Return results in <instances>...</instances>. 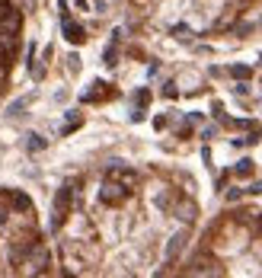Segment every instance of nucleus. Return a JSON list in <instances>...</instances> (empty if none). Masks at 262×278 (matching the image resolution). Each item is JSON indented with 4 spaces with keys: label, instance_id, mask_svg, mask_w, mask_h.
<instances>
[{
    "label": "nucleus",
    "instance_id": "1",
    "mask_svg": "<svg viewBox=\"0 0 262 278\" xmlns=\"http://www.w3.org/2000/svg\"><path fill=\"white\" fill-rule=\"evenodd\" d=\"M128 195H131V189L125 186V182H118V179L112 182V179H109V182L103 186V192H99V199H103L106 205H122Z\"/></svg>",
    "mask_w": 262,
    "mask_h": 278
},
{
    "label": "nucleus",
    "instance_id": "2",
    "mask_svg": "<svg viewBox=\"0 0 262 278\" xmlns=\"http://www.w3.org/2000/svg\"><path fill=\"white\" fill-rule=\"evenodd\" d=\"M71 201H74V189L71 186H61V192H58V199H55V227H61V221L67 218Z\"/></svg>",
    "mask_w": 262,
    "mask_h": 278
},
{
    "label": "nucleus",
    "instance_id": "3",
    "mask_svg": "<svg viewBox=\"0 0 262 278\" xmlns=\"http://www.w3.org/2000/svg\"><path fill=\"white\" fill-rule=\"evenodd\" d=\"M173 211H176V218L183 221V224H192V221H195V214H198V208H195V201H192V199H173Z\"/></svg>",
    "mask_w": 262,
    "mask_h": 278
},
{
    "label": "nucleus",
    "instance_id": "4",
    "mask_svg": "<svg viewBox=\"0 0 262 278\" xmlns=\"http://www.w3.org/2000/svg\"><path fill=\"white\" fill-rule=\"evenodd\" d=\"M64 39H67L71 45H83V42H86L83 26H80V23H71V16H64Z\"/></svg>",
    "mask_w": 262,
    "mask_h": 278
},
{
    "label": "nucleus",
    "instance_id": "5",
    "mask_svg": "<svg viewBox=\"0 0 262 278\" xmlns=\"http://www.w3.org/2000/svg\"><path fill=\"white\" fill-rule=\"evenodd\" d=\"M253 169H256V166H253V160H250V157H243L237 166H233V176H240V179H250Z\"/></svg>",
    "mask_w": 262,
    "mask_h": 278
},
{
    "label": "nucleus",
    "instance_id": "6",
    "mask_svg": "<svg viewBox=\"0 0 262 278\" xmlns=\"http://www.w3.org/2000/svg\"><path fill=\"white\" fill-rule=\"evenodd\" d=\"M80 125H83V115H80V112H71V115H67V125H64V134L77 131Z\"/></svg>",
    "mask_w": 262,
    "mask_h": 278
},
{
    "label": "nucleus",
    "instance_id": "7",
    "mask_svg": "<svg viewBox=\"0 0 262 278\" xmlns=\"http://www.w3.org/2000/svg\"><path fill=\"white\" fill-rule=\"evenodd\" d=\"M230 77H237V80H250V77H253V67H246V64H233V67H230Z\"/></svg>",
    "mask_w": 262,
    "mask_h": 278
},
{
    "label": "nucleus",
    "instance_id": "8",
    "mask_svg": "<svg viewBox=\"0 0 262 278\" xmlns=\"http://www.w3.org/2000/svg\"><path fill=\"white\" fill-rule=\"evenodd\" d=\"M36 99V93H29V96H19V99H13V106H10V112H23L26 106Z\"/></svg>",
    "mask_w": 262,
    "mask_h": 278
},
{
    "label": "nucleus",
    "instance_id": "9",
    "mask_svg": "<svg viewBox=\"0 0 262 278\" xmlns=\"http://www.w3.org/2000/svg\"><path fill=\"white\" fill-rule=\"evenodd\" d=\"M134 103H138V109H147V106H150V90H138Z\"/></svg>",
    "mask_w": 262,
    "mask_h": 278
},
{
    "label": "nucleus",
    "instance_id": "10",
    "mask_svg": "<svg viewBox=\"0 0 262 278\" xmlns=\"http://www.w3.org/2000/svg\"><path fill=\"white\" fill-rule=\"evenodd\" d=\"M45 144H48V141H45L42 134H32V138H29V151H32V154H36V151H42Z\"/></svg>",
    "mask_w": 262,
    "mask_h": 278
},
{
    "label": "nucleus",
    "instance_id": "11",
    "mask_svg": "<svg viewBox=\"0 0 262 278\" xmlns=\"http://www.w3.org/2000/svg\"><path fill=\"white\" fill-rule=\"evenodd\" d=\"M115 42H118V39H115ZM115 42H112L109 48H106V64H109V67H115V58H118V48H115Z\"/></svg>",
    "mask_w": 262,
    "mask_h": 278
},
{
    "label": "nucleus",
    "instance_id": "12",
    "mask_svg": "<svg viewBox=\"0 0 262 278\" xmlns=\"http://www.w3.org/2000/svg\"><path fill=\"white\" fill-rule=\"evenodd\" d=\"M243 192H246V189H230V192H227V201H240Z\"/></svg>",
    "mask_w": 262,
    "mask_h": 278
},
{
    "label": "nucleus",
    "instance_id": "13",
    "mask_svg": "<svg viewBox=\"0 0 262 278\" xmlns=\"http://www.w3.org/2000/svg\"><path fill=\"white\" fill-rule=\"evenodd\" d=\"M67 64H71L74 74H77V71H80V55H67Z\"/></svg>",
    "mask_w": 262,
    "mask_h": 278
},
{
    "label": "nucleus",
    "instance_id": "14",
    "mask_svg": "<svg viewBox=\"0 0 262 278\" xmlns=\"http://www.w3.org/2000/svg\"><path fill=\"white\" fill-rule=\"evenodd\" d=\"M163 96H166V99H176V83H166V86H163Z\"/></svg>",
    "mask_w": 262,
    "mask_h": 278
},
{
    "label": "nucleus",
    "instance_id": "15",
    "mask_svg": "<svg viewBox=\"0 0 262 278\" xmlns=\"http://www.w3.org/2000/svg\"><path fill=\"white\" fill-rule=\"evenodd\" d=\"M153 128H157V131H163V128H166V115H157V119H153Z\"/></svg>",
    "mask_w": 262,
    "mask_h": 278
},
{
    "label": "nucleus",
    "instance_id": "16",
    "mask_svg": "<svg viewBox=\"0 0 262 278\" xmlns=\"http://www.w3.org/2000/svg\"><path fill=\"white\" fill-rule=\"evenodd\" d=\"M10 6H13V3H10V0H0V16H3V13H6V10H10Z\"/></svg>",
    "mask_w": 262,
    "mask_h": 278
},
{
    "label": "nucleus",
    "instance_id": "17",
    "mask_svg": "<svg viewBox=\"0 0 262 278\" xmlns=\"http://www.w3.org/2000/svg\"><path fill=\"white\" fill-rule=\"evenodd\" d=\"M246 192H253V195H256V192H262V182H253V186L246 189Z\"/></svg>",
    "mask_w": 262,
    "mask_h": 278
},
{
    "label": "nucleus",
    "instance_id": "18",
    "mask_svg": "<svg viewBox=\"0 0 262 278\" xmlns=\"http://www.w3.org/2000/svg\"><path fill=\"white\" fill-rule=\"evenodd\" d=\"M93 3H96V10H99V13L106 10V0H93Z\"/></svg>",
    "mask_w": 262,
    "mask_h": 278
},
{
    "label": "nucleus",
    "instance_id": "19",
    "mask_svg": "<svg viewBox=\"0 0 262 278\" xmlns=\"http://www.w3.org/2000/svg\"><path fill=\"white\" fill-rule=\"evenodd\" d=\"M77 6H86V0H77Z\"/></svg>",
    "mask_w": 262,
    "mask_h": 278
}]
</instances>
